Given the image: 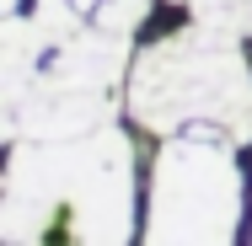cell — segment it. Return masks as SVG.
Wrapping results in <instances>:
<instances>
[{
  "instance_id": "6da1fadb",
  "label": "cell",
  "mask_w": 252,
  "mask_h": 246,
  "mask_svg": "<svg viewBox=\"0 0 252 246\" xmlns=\"http://www.w3.org/2000/svg\"><path fill=\"white\" fill-rule=\"evenodd\" d=\"M134 139L113 123L70 139H11L0 188V241H129Z\"/></svg>"
},
{
  "instance_id": "8992f818",
  "label": "cell",
  "mask_w": 252,
  "mask_h": 246,
  "mask_svg": "<svg viewBox=\"0 0 252 246\" xmlns=\"http://www.w3.org/2000/svg\"><path fill=\"white\" fill-rule=\"evenodd\" d=\"M5 16H22V0H5Z\"/></svg>"
},
{
  "instance_id": "277c9868",
  "label": "cell",
  "mask_w": 252,
  "mask_h": 246,
  "mask_svg": "<svg viewBox=\"0 0 252 246\" xmlns=\"http://www.w3.org/2000/svg\"><path fill=\"white\" fill-rule=\"evenodd\" d=\"M86 16L107 32H140L151 16V0H86Z\"/></svg>"
},
{
  "instance_id": "3957f363",
  "label": "cell",
  "mask_w": 252,
  "mask_h": 246,
  "mask_svg": "<svg viewBox=\"0 0 252 246\" xmlns=\"http://www.w3.org/2000/svg\"><path fill=\"white\" fill-rule=\"evenodd\" d=\"M247 188L236 139L225 129H177L161 134L151 166V203H145V241H204L225 246L242 236Z\"/></svg>"
},
{
  "instance_id": "7a4b0ae2",
  "label": "cell",
  "mask_w": 252,
  "mask_h": 246,
  "mask_svg": "<svg viewBox=\"0 0 252 246\" xmlns=\"http://www.w3.org/2000/svg\"><path fill=\"white\" fill-rule=\"evenodd\" d=\"M247 32V22L188 16L145 43L124 75L129 123L145 134L225 129L236 145H252V64L242 54Z\"/></svg>"
},
{
  "instance_id": "5b68a950",
  "label": "cell",
  "mask_w": 252,
  "mask_h": 246,
  "mask_svg": "<svg viewBox=\"0 0 252 246\" xmlns=\"http://www.w3.org/2000/svg\"><path fill=\"white\" fill-rule=\"evenodd\" d=\"M188 16H209V22H247L252 27V0H172Z\"/></svg>"
}]
</instances>
